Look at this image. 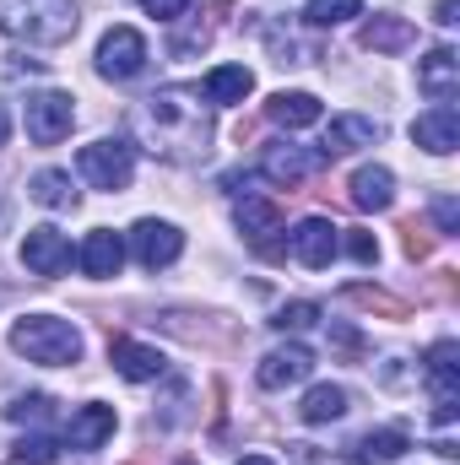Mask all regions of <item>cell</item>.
<instances>
[{"label":"cell","mask_w":460,"mask_h":465,"mask_svg":"<svg viewBox=\"0 0 460 465\" xmlns=\"http://www.w3.org/2000/svg\"><path fill=\"white\" fill-rule=\"evenodd\" d=\"M130 130H135V141H141L152 157L179 163V168L201 163V157L212 152V135H217V130H212V104H206V93L190 87V82H174V87L146 93V98L130 109Z\"/></svg>","instance_id":"obj_1"},{"label":"cell","mask_w":460,"mask_h":465,"mask_svg":"<svg viewBox=\"0 0 460 465\" xmlns=\"http://www.w3.org/2000/svg\"><path fill=\"white\" fill-rule=\"evenodd\" d=\"M0 33L55 49L76 33V0H0Z\"/></svg>","instance_id":"obj_2"},{"label":"cell","mask_w":460,"mask_h":465,"mask_svg":"<svg viewBox=\"0 0 460 465\" xmlns=\"http://www.w3.org/2000/svg\"><path fill=\"white\" fill-rule=\"evenodd\" d=\"M11 351H22L27 362H44V368H71V362H82V331L55 314H27L11 325Z\"/></svg>","instance_id":"obj_3"},{"label":"cell","mask_w":460,"mask_h":465,"mask_svg":"<svg viewBox=\"0 0 460 465\" xmlns=\"http://www.w3.org/2000/svg\"><path fill=\"white\" fill-rule=\"evenodd\" d=\"M22 119H27V141L33 146H60L76 124V98L71 93H33L22 104Z\"/></svg>","instance_id":"obj_4"},{"label":"cell","mask_w":460,"mask_h":465,"mask_svg":"<svg viewBox=\"0 0 460 465\" xmlns=\"http://www.w3.org/2000/svg\"><path fill=\"white\" fill-rule=\"evenodd\" d=\"M428 384H434V422L450 428L460 417V347L434 341L428 347Z\"/></svg>","instance_id":"obj_5"},{"label":"cell","mask_w":460,"mask_h":465,"mask_svg":"<svg viewBox=\"0 0 460 465\" xmlns=\"http://www.w3.org/2000/svg\"><path fill=\"white\" fill-rule=\"evenodd\" d=\"M76 168H82L98 190H125L130 173H135V152H130L125 141H93V146L76 152Z\"/></svg>","instance_id":"obj_6"},{"label":"cell","mask_w":460,"mask_h":465,"mask_svg":"<svg viewBox=\"0 0 460 465\" xmlns=\"http://www.w3.org/2000/svg\"><path fill=\"white\" fill-rule=\"evenodd\" d=\"M146 71V38L135 27H109L98 44V76L104 82H130Z\"/></svg>","instance_id":"obj_7"},{"label":"cell","mask_w":460,"mask_h":465,"mask_svg":"<svg viewBox=\"0 0 460 465\" xmlns=\"http://www.w3.org/2000/svg\"><path fill=\"white\" fill-rule=\"evenodd\" d=\"M130 243H135V260L146 271H163V265H174L185 254V232L174 228V223H157V217H141L135 232H130Z\"/></svg>","instance_id":"obj_8"},{"label":"cell","mask_w":460,"mask_h":465,"mask_svg":"<svg viewBox=\"0 0 460 465\" xmlns=\"http://www.w3.org/2000/svg\"><path fill=\"white\" fill-rule=\"evenodd\" d=\"M22 265H27L33 276H60V271H71V238L60 228H33L22 238Z\"/></svg>","instance_id":"obj_9"},{"label":"cell","mask_w":460,"mask_h":465,"mask_svg":"<svg viewBox=\"0 0 460 465\" xmlns=\"http://www.w3.org/2000/svg\"><path fill=\"white\" fill-rule=\"evenodd\" d=\"M282 206H271V201H260V195H244L238 201V232L260 249V254H282V243H276V232H282Z\"/></svg>","instance_id":"obj_10"},{"label":"cell","mask_w":460,"mask_h":465,"mask_svg":"<svg viewBox=\"0 0 460 465\" xmlns=\"http://www.w3.org/2000/svg\"><path fill=\"white\" fill-rule=\"evenodd\" d=\"M287 249H293V260H298V265L325 271V265L336 260V228H331L325 217H304L298 228L287 232Z\"/></svg>","instance_id":"obj_11"},{"label":"cell","mask_w":460,"mask_h":465,"mask_svg":"<svg viewBox=\"0 0 460 465\" xmlns=\"http://www.w3.org/2000/svg\"><path fill=\"white\" fill-rule=\"evenodd\" d=\"M320 163H325L320 152H304V146L271 141V146H265V157H260V173H265L271 184H287V190H293V184H304V179H309Z\"/></svg>","instance_id":"obj_12"},{"label":"cell","mask_w":460,"mask_h":465,"mask_svg":"<svg viewBox=\"0 0 460 465\" xmlns=\"http://www.w3.org/2000/svg\"><path fill=\"white\" fill-rule=\"evenodd\" d=\"M309 373H315V351L293 341V347L265 351V357H260V373H255V379H260V390H287V384H304Z\"/></svg>","instance_id":"obj_13"},{"label":"cell","mask_w":460,"mask_h":465,"mask_svg":"<svg viewBox=\"0 0 460 465\" xmlns=\"http://www.w3.org/2000/svg\"><path fill=\"white\" fill-rule=\"evenodd\" d=\"M109 362H115L119 379L130 384H146V379H163V351L146 347V341H130V336H109Z\"/></svg>","instance_id":"obj_14"},{"label":"cell","mask_w":460,"mask_h":465,"mask_svg":"<svg viewBox=\"0 0 460 465\" xmlns=\"http://www.w3.org/2000/svg\"><path fill=\"white\" fill-rule=\"evenodd\" d=\"M357 44H363V49H374V54H401V49H412V44H417V27H412L406 16H395V11H379V16H368V22H363Z\"/></svg>","instance_id":"obj_15"},{"label":"cell","mask_w":460,"mask_h":465,"mask_svg":"<svg viewBox=\"0 0 460 465\" xmlns=\"http://www.w3.org/2000/svg\"><path fill=\"white\" fill-rule=\"evenodd\" d=\"M412 141L423 146V152H434V157H450L460 146V114L450 104H439V109H428V114H417L412 124Z\"/></svg>","instance_id":"obj_16"},{"label":"cell","mask_w":460,"mask_h":465,"mask_svg":"<svg viewBox=\"0 0 460 465\" xmlns=\"http://www.w3.org/2000/svg\"><path fill=\"white\" fill-rule=\"evenodd\" d=\"M346 190H352V206H357V212H390V206H395V173H390L385 163L357 168Z\"/></svg>","instance_id":"obj_17"},{"label":"cell","mask_w":460,"mask_h":465,"mask_svg":"<svg viewBox=\"0 0 460 465\" xmlns=\"http://www.w3.org/2000/svg\"><path fill=\"white\" fill-rule=\"evenodd\" d=\"M417 87H423L434 104H455V93H460V60H455V49H434V54L417 65Z\"/></svg>","instance_id":"obj_18"},{"label":"cell","mask_w":460,"mask_h":465,"mask_svg":"<svg viewBox=\"0 0 460 465\" xmlns=\"http://www.w3.org/2000/svg\"><path fill=\"white\" fill-rule=\"evenodd\" d=\"M385 130L374 124V119H363V114H342V119H331V130H325V146H320V157L331 163V157H346V152H357V146H374Z\"/></svg>","instance_id":"obj_19"},{"label":"cell","mask_w":460,"mask_h":465,"mask_svg":"<svg viewBox=\"0 0 460 465\" xmlns=\"http://www.w3.org/2000/svg\"><path fill=\"white\" fill-rule=\"evenodd\" d=\"M119 265H125V238L115 228H93L87 243H82V271L109 282V276H119Z\"/></svg>","instance_id":"obj_20"},{"label":"cell","mask_w":460,"mask_h":465,"mask_svg":"<svg viewBox=\"0 0 460 465\" xmlns=\"http://www.w3.org/2000/svg\"><path fill=\"white\" fill-rule=\"evenodd\" d=\"M406 450H412V433L406 428H379V433H368V439L352 444L346 465H390V460H401Z\"/></svg>","instance_id":"obj_21"},{"label":"cell","mask_w":460,"mask_h":465,"mask_svg":"<svg viewBox=\"0 0 460 465\" xmlns=\"http://www.w3.org/2000/svg\"><path fill=\"white\" fill-rule=\"evenodd\" d=\"M320 98L315 93H271L265 98V119L271 124H287V130H304V124H320Z\"/></svg>","instance_id":"obj_22"},{"label":"cell","mask_w":460,"mask_h":465,"mask_svg":"<svg viewBox=\"0 0 460 465\" xmlns=\"http://www.w3.org/2000/svg\"><path fill=\"white\" fill-rule=\"evenodd\" d=\"M109 433H115V406H82V411L65 422V444H71V450H98Z\"/></svg>","instance_id":"obj_23"},{"label":"cell","mask_w":460,"mask_h":465,"mask_svg":"<svg viewBox=\"0 0 460 465\" xmlns=\"http://www.w3.org/2000/svg\"><path fill=\"white\" fill-rule=\"evenodd\" d=\"M346 395L342 384H315L309 395H304V406H298V417L309 422V428H325V422H342L346 417Z\"/></svg>","instance_id":"obj_24"},{"label":"cell","mask_w":460,"mask_h":465,"mask_svg":"<svg viewBox=\"0 0 460 465\" xmlns=\"http://www.w3.org/2000/svg\"><path fill=\"white\" fill-rule=\"evenodd\" d=\"M342 298L352 303V309H368V314H379V320H412V303H406V298H395V292H385V287H368V282L346 287Z\"/></svg>","instance_id":"obj_25"},{"label":"cell","mask_w":460,"mask_h":465,"mask_svg":"<svg viewBox=\"0 0 460 465\" xmlns=\"http://www.w3.org/2000/svg\"><path fill=\"white\" fill-rule=\"evenodd\" d=\"M249 93H255V76L244 65H217L206 76V104H244Z\"/></svg>","instance_id":"obj_26"},{"label":"cell","mask_w":460,"mask_h":465,"mask_svg":"<svg viewBox=\"0 0 460 465\" xmlns=\"http://www.w3.org/2000/svg\"><path fill=\"white\" fill-rule=\"evenodd\" d=\"M27 195H33L38 206H55V212H71V206H76V184H71V173H60V168H44V173L27 184Z\"/></svg>","instance_id":"obj_27"},{"label":"cell","mask_w":460,"mask_h":465,"mask_svg":"<svg viewBox=\"0 0 460 465\" xmlns=\"http://www.w3.org/2000/svg\"><path fill=\"white\" fill-rule=\"evenodd\" d=\"M55 455H60V444L49 433H22L11 444V465H55Z\"/></svg>","instance_id":"obj_28"},{"label":"cell","mask_w":460,"mask_h":465,"mask_svg":"<svg viewBox=\"0 0 460 465\" xmlns=\"http://www.w3.org/2000/svg\"><path fill=\"white\" fill-rule=\"evenodd\" d=\"M363 11V0H309V27H336V22H346V16H357Z\"/></svg>","instance_id":"obj_29"},{"label":"cell","mask_w":460,"mask_h":465,"mask_svg":"<svg viewBox=\"0 0 460 465\" xmlns=\"http://www.w3.org/2000/svg\"><path fill=\"white\" fill-rule=\"evenodd\" d=\"M315 320H320V303H282V309L271 314L276 331H309Z\"/></svg>","instance_id":"obj_30"},{"label":"cell","mask_w":460,"mask_h":465,"mask_svg":"<svg viewBox=\"0 0 460 465\" xmlns=\"http://www.w3.org/2000/svg\"><path fill=\"white\" fill-rule=\"evenodd\" d=\"M49 406H55L49 395H11V406H0V411H5L11 422H44Z\"/></svg>","instance_id":"obj_31"},{"label":"cell","mask_w":460,"mask_h":465,"mask_svg":"<svg viewBox=\"0 0 460 465\" xmlns=\"http://www.w3.org/2000/svg\"><path fill=\"white\" fill-rule=\"evenodd\" d=\"M401 243H406V260H428V254H434V232L423 228L417 217L401 223Z\"/></svg>","instance_id":"obj_32"},{"label":"cell","mask_w":460,"mask_h":465,"mask_svg":"<svg viewBox=\"0 0 460 465\" xmlns=\"http://www.w3.org/2000/svg\"><path fill=\"white\" fill-rule=\"evenodd\" d=\"M346 254H352V260H357V265H374V260H379V238H374V232H346Z\"/></svg>","instance_id":"obj_33"},{"label":"cell","mask_w":460,"mask_h":465,"mask_svg":"<svg viewBox=\"0 0 460 465\" xmlns=\"http://www.w3.org/2000/svg\"><path fill=\"white\" fill-rule=\"evenodd\" d=\"M434 223H439V232H445V238H450V232H460V206L450 201V195H439V201H434Z\"/></svg>","instance_id":"obj_34"},{"label":"cell","mask_w":460,"mask_h":465,"mask_svg":"<svg viewBox=\"0 0 460 465\" xmlns=\"http://www.w3.org/2000/svg\"><path fill=\"white\" fill-rule=\"evenodd\" d=\"M141 5H146V16H157V22H179L190 0H141Z\"/></svg>","instance_id":"obj_35"},{"label":"cell","mask_w":460,"mask_h":465,"mask_svg":"<svg viewBox=\"0 0 460 465\" xmlns=\"http://www.w3.org/2000/svg\"><path fill=\"white\" fill-rule=\"evenodd\" d=\"M331 341H336L346 357H363V336H357L352 325H331Z\"/></svg>","instance_id":"obj_36"},{"label":"cell","mask_w":460,"mask_h":465,"mask_svg":"<svg viewBox=\"0 0 460 465\" xmlns=\"http://www.w3.org/2000/svg\"><path fill=\"white\" fill-rule=\"evenodd\" d=\"M0 71H5V76H22V71H27V76H38V71H44V60H22V54H5V65H0Z\"/></svg>","instance_id":"obj_37"},{"label":"cell","mask_w":460,"mask_h":465,"mask_svg":"<svg viewBox=\"0 0 460 465\" xmlns=\"http://www.w3.org/2000/svg\"><path fill=\"white\" fill-rule=\"evenodd\" d=\"M287 460L293 465H325V455H320L315 444H287Z\"/></svg>","instance_id":"obj_38"},{"label":"cell","mask_w":460,"mask_h":465,"mask_svg":"<svg viewBox=\"0 0 460 465\" xmlns=\"http://www.w3.org/2000/svg\"><path fill=\"white\" fill-rule=\"evenodd\" d=\"M455 11H460L455 0H439V5H434V22H439V27H455V22H460Z\"/></svg>","instance_id":"obj_39"},{"label":"cell","mask_w":460,"mask_h":465,"mask_svg":"<svg viewBox=\"0 0 460 465\" xmlns=\"http://www.w3.org/2000/svg\"><path fill=\"white\" fill-rule=\"evenodd\" d=\"M238 465H271V460H260V455H249V460H238Z\"/></svg>","instance_id":"obj_40"},{"label":"cell","mask_w":460,"mask_h":465,"mask_svg":"<svg viewBox=\"0 0 460 465\" xmlns=\"http://www.w3.org/2000/svg\"><path fill=\"white\" fill-rule=\"evenodd\" d=\"M0 146H5V114H0Z\"/></svg>","instance_id":"obj_41"},{"label":"cell","mask_w":460,"mask_h":465,"mask_svg":"<svg viewBox=\"0 0 460 465\" xmlns=\"http://www.w3.org/2000/svg\"><path fill=\"white\" fill-rule=\"evenodd\" d=\"M0 298H5V292H0Z\"/></svg>","instance_id":"obj_42"},{"label":"cell","mask_w":460,"mask_h":465,"mask_svg":"<svg viewBox=\"0 0 460 465\" xmlns=\"http://www.w3.org/2000/svg\"><path fill=\"white\" fill-rule=\"evenodd\" d=\"M185 465H190V460H185Z\"/></svg>","instance_id":"obj_43"}]
</instances>
